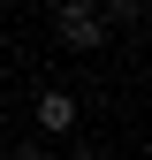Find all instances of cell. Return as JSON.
Wrapping results in <instances>:
<instances>
[{"label":"cell","instance_id":"obj_7","mask_svg":"<svg viewBox=\"0 0 152 160\" xmlns=\"http://www.w3.org/2000/svg\"><path fill=\"white\" fill-rule=\"evenodd\" d=\"M0 8H8V0H0Z\"/></svg>","mask_w":152,"mask_h":160},{"label":"cell","instance_id":"obj_4","mask_svg":"<svg viewBox=\"0 0 152 160\" xmlns=\"http://www.w3.org/2000/svg\"><path fill=\"white\" fill-rule=\"evenodd\" d=\"M8 160H46V145H31V137H23V145H8Z\"/></svg>","mask_w":152,"mask_h":160},{"label":"cell","instance_id":"obj_3","mask_svg":"<svg viewBox=\"0 0 152 160\" xmlns=\"http://www.w3.org/2000/svg\"><path fill=\"white\" fill-rule=\"evenodd\" d=\"M99 15H107V23H137V15H145V0H99Z\"/></svg>","mask_w":152,"mask_h":160},{"label":"cell","instance_id":"obj_5","mask_svg":"<svg viewBox=\"0 0 152 160\" xmlns=\"http://www.w3.org/2000/svg\"><path fill=\"white\" fill-rule=\"evenodd\" d=\"M53 8H99V0H53Z\"/></svg>","mask_w":152,"mask_h":160},{"label":"cell","instance_id":"obj_2","mask_svg":"<svg viewBox=\"0 0 152 160\" xmlns=\"http://www.w3.org/2000/svg\"><path fill=\"white\" fill-rule=\"evenodd\" d=\"M31 114H38V137H69V130H76V99H69L61 84H38Z\"/></svg>","mask_w":152,"mask_h":160},{"label":"cell","instance_id":"obj_6","mask_svg":"<svg viewBox=\"0 0 152 160\" xmlns=\"http://www.w3.org/2000/svg\"><path fill=\"white\" fill-rule=\"evenodd\" d=\"M0 122H8V92H0Z\"/></svg>","mask_w":152,"mask_h":160},{"label":"cell","instance_id":"obj_1","mask_svg":"<svg viewBox=\"0 0 152 160\" xmlns=\"http://www.w3.org/2000/svg\"><path fill=\"white\" fill-rule=\"evenodd\" d=\"M107 31H114V23H107L99 8H53V38H61L69 53H99Z\"/></svg>","mask_w":152,"mask_h":160}]
</instances>
